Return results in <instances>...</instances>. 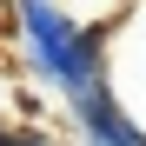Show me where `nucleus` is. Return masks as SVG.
Listing matches in <instances>:
<instances>
[{
  "label": "nucleus",
  "instance_id": "obj_1",
  "mask_svg": "<svg viewBox=\"0 0 146 146\" xmlns=\"http://www.w3.org/2000/svg\"><path fill=\"white\" fill-rule=\"evenodd\" d=\"M113 33L119 27H80L60 0H13V40L27 53V73L66 106L113 86Z\"/></svg>",
  "mask_w": 146,
  "mask_h": 146
},
{
  "label": "nucleus",
  "instance_id": "obj_2",
  "mask_svg": "<svg viewBox=\"0 0 146 146\" xmlns=\"http://www.w3.org/2000/svg\"><path fill=\"white\" fill-rule=\"evenodd\" d=\"M66 113H73V126H80L86 146H146V126L126 113V100H119L113 86L86 93V100H73Z\"/></svg>",
  "mask_w": 146,
  "mask_h": 146
},
{
  "label": "nucleus",
  "instance_id": "obj_3",
  "mask_svg": "<svg viewBox=\"0 0 146 146\" xmlns=\"http://www.w3.org/2000/svg\"><path fill=\"white\" fill-rule=\"evenodd\" d=\"M0 33H13V0H0Z\"/></svg>",
  "mask_w": 146,
  "mask_h": 146
}]
</instances>
